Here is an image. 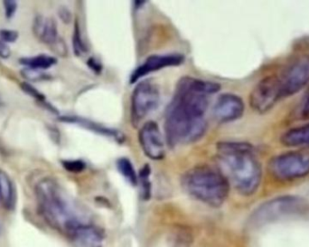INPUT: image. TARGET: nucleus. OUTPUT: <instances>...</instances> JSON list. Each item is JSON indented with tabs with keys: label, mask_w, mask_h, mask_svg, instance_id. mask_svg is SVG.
<instances>
[{
	"label": "nucleus",
	"mask_w": 309,
	"mask_h": 247,
	"mask_svg": "<svg viewBox=\"0 0 309 247\" xmlns=\"http://www.w3.org/2000/svg\"><path fill=\"white\" fill-rule=\"evenodd\" d=\"M221 90L217 82L185 76L176 84L164 115L165 141L170 148L189 144L204 137L209 97Z\"/></svg>",
	"instance_id": "nucleus-1"
},
{
	"label": "nucleus",
	"mask_w": 309,
	"mask_h": 247,
	"mask_svg": "<svg viewBox=\"0 0 309 247\" xmlns=\"http://www.w3.org/2000/svg\"><path fill=\"white\" fill-rule=\"evenodd\" d=\"M217 159L222 172L229 183L243 196L257 192L263 178V169L254 148L250 143L240 141H221L216 147Z\"/></svg>",
	"instance_id": "nucleus-2"
},
{
	"label": "nucleus",
	"mask_w": 309,
	"mask_h": 247,
	"mask_svg": "<svg viewBox=\"0 0 309 247\" xmlns=\"http://www.w3.org/2000/svg\"><path fill=\"white\" fill-rule=\"evenodd\" d=\"M38 209L48 224L69 235L76 228L90 223L82 208L52 178H43L35 187Z\"/></svg>",
	"instance_id": "nucleus-3"
},
{
	"label": "nucleus",
	"mask_w": 309,
	"mask_h": 247,
	"mask_svg": "<svg viewBox=\"0 0 309 247\" xmlns=\"http://www.w3.org/2000/svg\"><path fill=\"white\" fill-rule=\"evenodd\" d=\"M182 188L195 199L211 208H220L227 199L230 183L220 169L210 165H199L184 173Z\"/></svg>",
	"instance_id": "nucleus-4"
},
{
	"label": "nucleus",
	"mask_w": 309,
	"mask_h": 247,
	"mask_svg": "<svg viewBox=\"0 0 309 247\" xmlns=\"http://www.w3.org/2000/svg\"><path fill=\"white\" fill-rule=\"evenodd\" d=\"M307 202L300 196H278L258 206L251 214L250 223L253 227H263L301 215L307 210Z\"/></svg>",
	"instance_id": "nucleus-5"
},
{
	"label": "nucleus",
	"mask_w": 309,
	"mask_h": 247,
	"mask_svg": "<svg viewBox=\"0 0 309 247\" xmlns=\"http://www.w3.org/2000/svg\"><path fill=\"white\" fill-rule=\"evenodd\" d=\"M270 175L280 181L300 179L309 175L308 150L282 153L270 160L268 164Z\"/></svg>",
	"instance_id": "nucleus-6"
},
{
	"label": "nucleus",
	"mask_w": 309,
	"mask_h": 247,
	"mask_svg": "<svg viewBox=\"0 0 309 247\" xmlns=\"http://www.w3.org/2000/svg\"><path fill=\"white\" fill-rule=\"evenodd\" d=\"M160 102V90L152 81H143L134 89L131 97L130 117L132 126L137 127Z\"/></svg>",
	"instance_id": "nucleus-7"
},
{
	"label": "nucleus",
	"mask_w": 309,
	"mask_h": 247,
	"mask_svg": "<svg viewBox=\"0 0 309 247\" xmlns=\"http://www.w3.org/2000/svg\"><path fill=\"white\" fill-rule=\"evenodd\" d=\"M278 77L283 98L298 94L309 82V55L297 57Z\"/></svg>",
	"instance_id": "nucleus-8"
},
{
	"label": "nucleus",
	"mask_w": 309,
	"mask_h": 247,
	"mask_svg": "<svg viewBox=\"0 0 309 247\" xmlns=\"http://www.w3.org/2000/svg\"><path fill=\"white\" fill-rule=\"evenodd\" d=\"M283 99L278 75H271L262 79L250 94V105L258 114H266Z\"/></svg>",
	"instance_id": "nucleus-9"
},
{
	"label": "nucleus",
	"mask_w": 309,
	"mask_h": 247,
	"mask_svg": "<svg viewBox=\"0 0 309 247\" xmlns=\"http://www.w3.org/2000/svg\"><path fill=\"white\" fill-rule=\"evenodd\" d=\"M138 142L146 156L153 161H161L165 155L164 141L157 122L149 121L141 127Z\"/></svg>",
	"instance_id": "nucleus-10"
},
{
	"label": "nucleus",
	"mask_w": 309,
	"mask_h": 247,
	"mask_svg": "<svg viewBox=\"0 0 309 247\" xmlns=\"http://www.w3.org/2000/svg\"><path fill=\"white\" fill-rule=\"evenodd\" d=\"M245 105L243 99L234 94H221L212 108L213 117L220 123L234 122L243 117Z\"/></svg>",
	"instance_id": "nucleus-11"
},
{
	"label": "nucleus",
	"mask_w": 309,
	"mask_h": 247,
	"mask_svg": "<svg viewBox=\"0 0 309 247\" xmlns=\"http://www.w3.org/2000/svg\"><path fill=\"white\" fill-rule=\"evenodd\" d=\"M184 61V56L180 54L150 55L146 59L144 63L134 71L130 76L129 82L132 84L152 72L161 70L167 67L180 65Z\"/></svg>",
	"instance_id": "nucleus-12"
},
{
	"label": "nucleus",
	"mask_w": 309,
	"mask_h": 247,
	"mask_svg": "<svg viewBox=\"0 0 309 247\" xmlns=\"http://www.w3.org/2000/svg\"><path fill=\"white\" fill-rule=\"evenodd\" d=\"M69 237L75 247H102L104 242L102 230L90 223L80 226Z\"/></svg>",
	"instance_id": "nucleus-13"
},
{
	"label": "nucleus",
	"mask_w": 309,
	"mask_h": 247,
	"mask_svg": "<svg viewBox=\"0 0 309 247\" xmlns=\"http://www.w3.org/2000/svg\"><path fill=\"white\" fill-rule=\"evenodd\" d=\"M33 32L35 36L49 47H54L61 39L55 19L43 16H36L33 22Z\"/></svg>",
	"instance_id": "nucleus-14"
},
{
	"label": "nucleus",
	"mask_w": 309,
	"mask_h": 247,
	"mask_svg": "<svg viewBox=\"0 0 309 247\" xmlns=\"http://www.w3.org/2000/svg\"><path fill=\"white\" fill-rule=\"evenodd\" d=\"M60 122H66V123H73V124H77V125L83 127L87 129H90L91 131H94L95 133L102 134V135H105V136H110L112 137L118 141V142H122V141H125L124 139V135L117 131L116 129H110V128H107L104 126L99 125L95 122H91L87 120L85 118L77 117V116H62L58 119Z\"/></svg>",
	"instance_id": "nucleus-15"
},
{
	"label": "nucleus",
	"mask_w": 309,
	"mask_h": 247,
	"mask_svg": "<svg viewBox=\"0 0 309 247\" xmlns=\"http://www.w3.org/2000/svg\"><path fill=\"white\" fill-rule=\"evenodd\" d=\"M280 142L290 148H309V123L287 130L280 137Z\"/></svg>",
	"instance_id": "nucleus-16"
},
{
	"label": "nucleus",
	"mask_w": 309,
	"mask_h": 247,
	"mask_svg": "<svg viewBox=\"0 0 309 247\" xmlns=\"http://www.w3.org/2000/svg\"><path fill=\"white\" fill-rule=\"evenodd\" d=\"M0 203L8 210H12L16 205V190L14 183L8 173L0 169Z\"/></svg>",
	"instance_id": "nucleus-17"
},
{
	"label": "nucleus",
	"mask_w": 309,
	"mask_h": 247,
	"mask_svg": "<svg viewBox=\"0 0 309 247\" xmlns=\"http://www.w3.org/2000/svg\"><path fill=\"white\" fill-rule=\"evenodd\" d=\"M19 63L22 65L35 69V70H47L57 63V60L54 56L46 55H39L32 57H23L19 59Z\"/></svg>",
	"instance_id": "nucleus-18"
},
{
	"label": "nucleus",
	"mask_w": 309,
	"mask_h": 247,
	"mask_svg": "<svg viewBox=\"0 0 309 247\" xmlns=\"http://www.w3.org/2000/svg\"><path fill=\"white\" fill-rule=\"evenodd\" d=\"M117 169L129 184L137 186L138 183L137 173L135 171L132 162L128 158H121L117 160Z\"/></svg>",
	"instance_id": "nucleus-19"
},
{
	"label": "nucleus",
	"mask_w": 309,
	"mask_h": 247,
	"mask_svg": "<svg viewBox=\"0 0 309 247\" xmlns=\"http://www.w3.org/2000/svg\"><path fill=\"white\" fill-rule=\"evenodd\" d=\"M150 174L151 169L149 164L144 165V167L140 169L139 175L137 179L140 183L141 196L142 198L149 200L151 196V181H150Z\"/></svg>",
	"instance_id": "nucleus-20"
},
{
	"label": "nucleus",
	"mask_w": 309,
	"mask_h": 247,
	"mask_svg": "<svg viewBox=\"0 0 309 247\" xmlns=\"http://www.w3.org/2000/svg\"><path fill=\"white\" fill-rule=\"evenodd\" d=\"M192 235L184 228H177L169 238V247H190L192 244Z\"/></svg>",
	"instance_id": "nucleus-21"
},
{
	"label": "nucleus",
	"mask_w": 309,
	"mask_h": 247,
	"mask_svg": "<svg viewBox=\"0 0 309 247\" xmlns=\"http://www.w3.org/2000/svg\"><path fill=\"white\" fill-rule=\"evenodd\" d=\"M20 87H21V89L23 90V92L28 94L29 96H31L32 98L35 99L37 102H40L41 104H43L44 107H46L48 110H51V111L55 113V114H57V111H56L55 108L49 102H46L45 96L43 94H41L39 91H37V89L33 86L32 84H30L29 82H22L20 84Z\"/></svg>",
	"instance_id": "nucleus-22"
},
{
	"label": "nucleus",
	"mask_w": 309,
	"mask_h": 247,
	"mask_svg": "<svg viewBox=\"0 0 309 247\" xmlns=\"http://www.w3.org/2000/svg\"><path fill=\"white\" fill-rule=\"evenodd\" d=\"M73 47H74L75 55L77 56H80L82 54H85L88 52V47L82 38V31H81V27H80L78 20L75 21V30H74V35H73Z\"/></svg>",
	"instance_id": "nucleus-23"
},
{
	"label": "nucleus",
	"mask_w": 309,
	"mask_h": 247,
	"mask_svg": "<svg viewBox=\"0 0 309 247\" xmlns=\"http://www.w3.org/2000/svg\"><path fill=\"white\" fill-rule=\"evenodd\" d=\"M63 169L70 173H81L86 169V163L82 160L62 161Z\"/></svg>",
	"instance_id": "nucleus-24"
},
{
	"label": "nucleus",
	"mask_w": 309,
	"mask_h": 247,
	"mask_svg": "<svg viewBox=\"0 0 309 247\" xmlns=\"http://www.w3.org/2000/svg\"><path fill=\"white\" fill-rule=\"evenodd\" d=\"M21 74L23 78L27 79L28 81H31V82H39V81H43V80L48 79L46 75L42 73L41 71L31 69L28 67L21 71Z\"/></svg>",
	"instance_id": "nucleus-25"
},
{
	"label": "nucleus",
	"mask_w": 309,
	"mask_h": 247,
	"mask_svg": "<svg viewBox=\"0 0 309 247\" xmlns=\"http://www.w3.org/2000/svg\"><path fill=\"white\" fill-rule=\"evenodd\" d=\"M19 34L12 29H0V39L4 43H15L18 39Z\"/></svg>",
	"instance_id": "nucleus-26"
},
{
	"label": "nucleus",
	"mask_w": 309,
	"mask_h": 247,
	"mask_svg": "<svg viewBox=\"0 0 309 247\" xmlns=\"http://www.w3.org/2000/svg\"><path fill=\"white\" fill-rule=\"evenodd\" d=\"M5 16L8 19H11L16 15L17 10V2L14 0H5L3 1Z\"/></svg>",
	"instance_id": "nucleus-27"
},
{
	"label": "nucleus",
	"mask_w": 309,
	"mask_h": 247,
	"mask_svg": "<svg viewBox=\"0 0 309 247\" xmlns=\"http://www.w3.org/2000/svg\"><path fill=\"white\" fill-rule=\"evenodd\" d=\"M87 64L90 69L93 71L94 73L96 74H101L102 71V64L98 59L95 58V57H90L87 62Z\"/></svg>",
	"instance_id": "nucleus-28"
},
{
	"label": "nucleus",
	"mask_w": 309,
	"mask_h": 247,
	"mask_svg": "<svg viewBox=\"0 0 309 247\" xmlns=\"http://www.w3.org/2000/svg\"><path fill=\"white\" fill-rule=\"evenodd\" d=\"M58 16L60 19L62 20L64 24L70 23V21H72V13L65 7H61L59 8Z\"/></svg>",
	"instance_id": "nucleus-29"
},
{
	"label": "nucleus",
	"mask_w": 309,
	"mask_h": 247,
	"mask_svg": "<svg viewBox=\"0 0 309 247\" xmlns=\"http://www.w3.org/2000/svg\"><path fill=\"white\" fill-rule=\"evenodd\" d=\"M11 55V50L7 43L0 40V58L8 59Z\"/></svg>",
	"instance_id": "nucleus-30"
},
{
	"label": "nucleus",
	"mask_w": 309,
	"mask_h": 247,
	"mask_svg": "<svg viewBox=\"0 0 309 247\" xmlns=\"http://www.w3.org/2000/svg\"><path fill=\"white\" fill-rule=\"evenodd\" d=\"M302 114L305 117H309V95L305 101L303 108H302Z\"/></svg>",
	"instance_id": "nucleus-31"
}]
</instances>
